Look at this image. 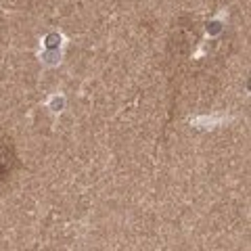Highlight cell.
I'll return each instance as SVG.
<instances>
[{
  "mask_svg": "<svg viewBox=\"0 0 251 251\" xmlns=\"http://www.w3.org/2000/svg\"><path fill=\"white\" fill-rule=\"evenodd\" d=\"M15 149L11 140L2 138L0 140V182H4L6 178L11 176V172L15 168Z\"/></svg>",
  "mask_w": 251,
  "mask_h": 251,
  "instance_id": "6da1fadb",
  "label": "cell"
},
{
  "mask_svg": "<svg viewBox=\"0 0 251 251\" xmlns=\"http://www.w3.org/2000/svg\"><path fill=\"white\" fill-rule=\"evenodd\" d=\"M230 117L226 115H203V117H197V120H193V126H197V128H216V126H222V124H228Z\"/></svg>",
  "mask_w": 251,
  "mask_h": 251,
  "instance_id": "7a4b0ae2",
  "label": "cell"
}]
</instances>
